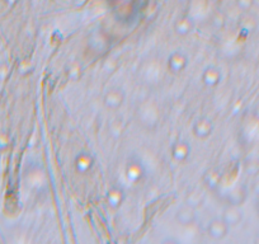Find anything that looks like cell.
<instances>
[{
	"label": "cell",
	"instance_id": "obj_14",
	"mask_svg": "<svg viewBox=\"0 0 259 244\" xmlns=\"http://www.w3.org/2000/svg\"><path fill=\"white\" fill-rule=\"evenodd\" d=\"M220 182H221V176L216 169H211L203 177V183L210 191H216L219 188Z\"/></svg>",
	"mask_w": 259,
	"mask_h": 244
},
{
	"label": "cell",
	"instance_id": "obj_10",
	"mask_svg": "<svg viewBox=\"0 0 259 244\" xmlns=\"http://www.w3.org/2000/svg\"><path fill=\"white\" fill-rule=\"evenodd\" d=\"M221 80V70L215 65H208L207 68L203 69L202 74H201V83L203 84V87L208 88V89H213V88L219 87Z\"/></svg>",
	"mask_w": 259,
	"mask_h": 244
},
{
	"label": "cell",
	"instance_id": "obj_11",
	"mask_svg": "<svg viewBox=\"0 0 259 244\" xmlns=\"http://www.w3.org/2000/svg\"><path fill=\"white\" fill-rule=\"evenodd\" d=\"M94 157L89 152H80L74 159V169L78 174H88L94 167Z\"/></svg>",
	"mask_w": 259,
	"mask_h": 244
},
{
	"label": "cell",
	"instance_id": "obj_4",
	"mask_svg": "<svg viewBox=\"0 0 259 244\" xmlns=\"http://www.w3.org/2000/svg\"><path fill=\"white\" fill-rule=\"evenodd\" d=\"M126 100V92L121 87H111L104 92L102 102L104 107L109 111H117L124 104Z\"/></svg>",
	"mask_w": 259,
	"mask_h": 244
},
{
	"label": "cell",
	"instance_id": "obj_12",
	"mask_svg": "<svg viewBox=\"0 0 259 244\" xmlns=\"http://www.w3.org/2000/svg\"><path fill=\"white\" fill-rule=\"evenodd\" d=\"M194 21L188 16H182L177 19L174 25H173V30H174V33L179 37H187V36L191 35L194 31Z\"/></svg>",
	"mask_w": 259,
	"mask_h": 244
},
{
	"label": "cell",
	"instance_id": "obj_7",
	"mask_svg": "<svg viewBox=\"0 0 259 244\" xmlns=\"http://www.w3.org/2000/svg\"><path fill=\"white\" fill-rule=\"evenodd\" d=\"M174 219L182 226H191L197 221V211L192 203H183L177 209Z\"/></svg>",
	"mask_w": 259,
	"mask_h": 244
},
{
	"label": "cell",
	"instance_id": "obj_3",
	"mask_svg": "<svg viewBox=\"0 0 259 244\" xmlns=\"http://www.w3.org/2000/svg\"><path fill=\"white\" fill-rule=\"evenodd\" d=\"M189 56L182 50H176L168 56L167 69L173 75H181L188 69Z\"/></svg>",
	"mask_w": 259,
	"mask_h": 244
},
{
	"label": "cell",
	"instance_id": "obj_13",
	"mask_svg": "<svg viewBox=\"0 0 259 244\" xmlns=\"http://www.w3.org/2000/svg\"><path fill=\"white\" fill-rule=\"evenodd\" d=\"M221 217L230 226H235L243 220V212L240 211L239 206H236V205H227L224 209Z\"/></svg>",
	"mask_w": 259,
	"mask_h": 244
},
{
	"label": "cell",
	"instance_id": "obj_5",
	"mask_svg": "<svg viewBox=\"0 0 259 244\" xmlns=\"http://www.w3.org/2000/svg\"><path fill=\"white\" fill-rule=\"evenodd\" d=\"M213 131H215V124L207 116L198 117L192 125V134L198 140H207L212 136Z\"/></svg>",
	"mask_w": 259,
	"mask_h": 244
},
{
	"label": "cell",
	"instance_id": "obj_8",
	"mask_svg": "<svg viewBox=\"0 0 259 244\" xmlns=\"http://www.w3.org/2000/svg\"><path fill=\"white\" fill-rule=\"evenodd\" d=\"M192 153V147L188 141L184 139H178L170 145V155H172L173 160H176L177 163L182 164L186 163L189 159Z\"/></svg>",
	"mask_w": 259,
	"mask_h": 244
},
{
	"label": "cell",
	"instance_id": "obj_2",
	"mask_svg": "<svg viewBox=\"0 0 259 244\" xmlns=\"http://www.w3.org/2000/svg\"><path fill=\"white\" fill-rule=\"evenodd\" d=\"M124 176L131 183H141L146 177V168L143 160L136 155L130 157L124 166Z\"/></svg>",
	"mask_w": 259,
	"mask_h": 244
},
{
	"label": "cell",
	"instance_id": "obj_9",
	"mask_svg": "<svg viewBox=\"0 0 259 244\" xmlns=\"http://www.w3.org/2000/svg\"><path fill=\"white\" fill-rule=\"evenodd\" d=\"M126 201V191L121 186H112L105 192V202L111 210H119Z\"/></svg>",
	"mask_w": 259,
	"mask_h": 244
},
{
	"label": "cell",
	"instance_id": "obj_1",
	"mask_svg": "<svg viewBox=\"0 0 259 244\" xmlns=\"http://www.w3.org/2000/svg\"><path fill=\"white\" fill-rule=\"evenodd\" d=\"M136 114H138L139 124H141V126L146 130H154L159 125L160 111L157 104L151 100L144 102L141 106H139L136 109Z\"/></svg>",
	"mask_w": 259,
	"mask_h": 244
},
{
	"label": "cell",
	"instance_id": "obj_15",
	"mask_svg": "<svg viewBox=\"0 0 259 244\" xmlns=\"http://www.w3.org/2000/svg\"><path fill=\"white\" fill-rule=\"evenodd\" d=\"M244 198H245V191L241 187H237L232 191V193L230 192V195L227 196V205H236V206H240Z\"/></svg>",
	"mask_w": 259,
	"mask_h": 244
},
{
	"label": "cell",
	"instance_id": "obj_6",
	"mask_svg": "<svg viewBox=\"0 0 259 244\" xmlns=\"http://www.w3.org/2000/svg\"><path fill=\"white\" fill-rule=\"evenodd\" d=\"M230 228L231 226L221 216L213 217V219L208 221L207 226H206V233L213 240H222V239L227 236Z\"/></svg>",
	"mask_w": 259,
	"mask_h": 244
}]
</instances>
